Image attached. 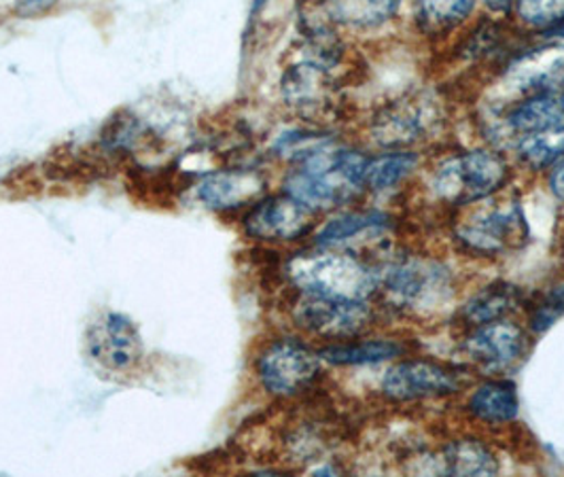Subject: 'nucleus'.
I'll use <instances>...</instances> for the list:
<instances>
[{
  "mask_svg": "<svg viewBox=\"0 0 564 477\" xmlns=\"http://www.w3.org/2000/svg\"><path fill=\"white\" fill-rule=\"evenodd\" d=\"M369 153L329 134L306 155L291 162L282 192L312 213H336L366 202V166Z\"/></svg>",
  "mask_w": 564,
  "mask_h": 477,
  "instance_id": "1",
  "label": "nucleus"
},
{
  "mask_svg": "<svg viewBox=\"0 0 564 477\" xmlns=\"http://www.w3.org/2000/svg\"><path fill=\"white\" fill-rule=\"evenodd\" d=\"M421 176L426 196L435 204L463 210L509 189L513 164L506 151L480 144L440 155L435 162L424 164Z\"/></svg>",
  "mask_w": 564,
  "mask_h": 477,
  "instance_id": "2",
  "label": "nucleus"
},
{
  "mask_svg": "<svg viewBox=\"0 0 564 477\" xmlns=\"http://www.w3.org/2000/svg\"><path fill=\"white\" fill-rule=\"evenodd\" d=\"M531 238L529 221L513 187L458 210L452 240L460 251L476 257H497L524 247Z\"/></svg>",
  "mask_w": 564,
  "mask_h": 477,
  "instance_id": "3",
  "label": "nucleus"
},
{
  "mask_svg": "<svg viewBox=\"0 0 564 477\" xmlns=\"http://www.w3.org/2000/svg\"><path fill=\"white\" fill-rule=\"evenodd\" d=\"M289 277L302 293L367 302L380 286V272L361 257L336 249H318L289 261Z\"/></svg>",
  "mask_w": 564,
  "mask_h": 477,
  "instance_id": "4",
  "label": "nucleus"
},
{
  "mask_svg": "<svg viewBox=\"0 0 564 477\" xmlns=\"http://www.w3.org/2000/svg\"><path fill=\"white\" fill-rule=\"evenodd\" d=\"M442 100L433 94H408L384 102L367 119V142L382 149H419L444 128Z\"/></svg>",
  "mask_w": 564,
  "mask_h": 477,
  "instance_id": "5",
  "label": "nucleus"
},
{
  "mask_svg": "<svg viewBox=\"0 0 564 477\" xmlns=\"http://www.w3.org/2000/svg\"><path fill=\"white\" fill-rule=\"evenodd\" d=\"M384 291L397 308L435 312L454 295L451 270L431 257L410 254L387 270Z\"/></svg>",
  "mask_w": 564,
  "mask_h": 477,
  "instance_id": "6",
  "label": "nucleus"
},
{
  "mask_svg": "<svg viewBox=\"0 0 564 477\" xmlns=\"http://www.w3.org/2000/svg\"><path fill=\"white\" fill-rule=\"evenodd\" d=\"M552 91L564 94V43L533 41L524 45L497 75L495 102Z\"/></svg>",
  "mask_w": 564,
  "mask_h": 477,
  "instance_id": "7",
  "label": "nucleus"
},
{
  "mask_svg": "<svg viewBox=\"0 0 564 477\" xmlns=\"http://www.w3.org/2000/svg\"><path fill=\"white\" fill-rule=\"evenodd\" d=\"M282 102L304 121H321L336 115L339 107V84L336 71L300 57L281 79Z\"/></svg>",
  "mask_w": 564,
  "mask_h": 477,
  "instance_id": "8",
  "label": "nucleus"
},
{
  "mask_svg": "<svg viewBox=\"0 0 564 477\" xmlns=\"http://www.w3.org/2000/svg\"><path fill=\"white\" fill-rule=\"evenodd\" d=\"M263 389L276 397L304 393L321 371V357L297 339H276L257 364Z\"/></svg>",
  "mask_w": 564,
  "mask_h": 477,
  "instance_id": "9",
  "label": "nucleus"
},
{
  "mask_svg": "<svg viewBox=\"0 0 564 477\" xmlns=\"http://www.w3.org/2000/svg\"><path fill=\"white\" fill-rule=\"evenodd\" d=\"M293 318L314 336L350 339L369 327L371 310L366 302L302 293L293 306Z\"/></svg>",
  "mask_w": 564,
  "mask_h": 477,
  "instance_id": "10",
  "label": "nucleus"
},
{
  "mask_svg": "<svg viewBox=\"0 0 564 477\" xmlns=\"http://www.w3.org/2000/svg\"><path fill=\"white\" fill-rule=\"evenodd\" d=\"M364 204V202H361ZM348 206L332 213L314 234L316 249L348 251L359 245H371L387 238L395 229V215L380 206Z\"/></svg>",
  "mask_w": 564,
  "mask_h": 477,
  "instance_id": "11",
  "label": "nucleus"
},
{
  "mask_svg": "<svg viewBox=\"0 0 564 477\" xmlns=\"http://www.w3.org/2000/svg\"><path fill=\"white\" fill-rule=\"evenodd\" d=\"M316 213L284 192L259 197L245 215V231L261 242H293L316 227Z\"/></svg>",
  "mask_w": 564,
  "mask_h": 477,
  "instance_id": "12",
  "label": "nucleus"
},
{
  "mask_svg": "<svg viewBox=\"0 0 564 477\" xmlns=\"http://www.w3.org/2000/svg\"><path fill=\"white\" fill-rule=\"evenodd\" d=\"M463 380L451 367L410 359L391 367L382 380V394L395 403L440 399L458 393Z\"/></svg>",
  "mask_w": 564,
  "mask_h": 477,
  "instance_id": "13",
  "label": "nucleus"
},
{
  "mask_svg": "<svg viewBox=\"0 0 564 477\" xmlns=\"http://www.w3.org/2000/svg\"><path fill=\"white\" fill-rule=\"evenodd\" d=\"M87 350L96 364L126 371L141 361L142 337L126 314L105 312L87 329Z\"/></svg>",
  "mask_w": 564,
  "mask_h": 477,
  "instance_id": "14",
  "label": "nucleus"
},
{
  "mask_svg": "<svg viewBox=\"0 0 564 477\" xmlns=\"http://www.w3.org/2000/svg\"><path fill=\"white\" fill-rule=\"evenodd\" d=\"M529 337L511 321L499 318L474 327L463 339V353L474 366L486 371H506L520 364L527 355Z\"/></svg>",
  "mask_w": 564,
  "mask_h": 477,
  "instance_id": "15",
  "label": "nucleus"
},
{
  "mask_svg": "<svg viewBox=\"0 0 564 477\" xmlns=\"http://www.w3.org/2000/svg\"><path fill=\"white\" fill-rule=\"evenodd\" d=\"M424 155L419 149H382L369 153L366 166V199H387L405 189L423 174Z\"/></svg>",
  "mask_w": 564,
  "mask_h": 477,
  "instance_id": "16",
  "label": "nucleus"
},
{
  "mask_svg": "<svg viewBox=\"0 0 564 477\" xmlns=\"http://www.w3.org/2000/svg\"><path fill=\"white\" fill-rule=\"evenodd\" d=\"M265 178L259 170L236 169L208 172L198 185V197L213 210L253 206L265 196Z\"/></svg>",
  "mask_w": 564,
  "mask_h": 477,
  "instance_id": "17",
  "label": "nucleus"
},
{
  "mask_svg": "<svg viewBox=\"0 0 564 477\" xmlns=\"http://www.w3.org/2000/svg\"><path fill=\"white\" fill-rule=\"evenodd\" d=\"M329 22L344 34H371L395 24L408 0H316Z\"/></svg>",
  "mask_w": 564,
  "mask_h": 477,
  "instance_id": "18",
  "label": "nucleus"
},
{
  "mask_svg": "<svg viewBox=\"0 0 564 477\" xmlns=\"http://www.w3.org/2000/svg\"><path fill=\"white\" fill-rule=\"evenodd\" d=\"M408 9L419 34L446 39L478 20L480 0H408Z\"/></svg>",
  "mask_w": 564,
  "mask_h": 477,
  "instance_id": "19",
  "label": "nucleus"
},
{
  "mask_svg": "<svg viewBox=\"0 0 564 477\" xmlns=\"http://www.w3.org/2000/svg\"><path fill=\"white\" fill-rule=\"evenodd\" d=\"M509 153L513 164L531 174H545L564 158V121L524 137L516 142Z\"/></svg>",
  "mask_w": 564,
  "mask_h": 477,
  "instance_id": "20",
  "label": "nucleus"
},
{
  "mask_svg": "<svg viewBox=\"0 0 564 477\" xmlns=\"http://www.w3.org/2000/svg\"><path fill=\"white\" fill-rule=\"evenodd\" d=\"M469 412L486 424H509L518 416L516 387L506 380L480 384L469 397Z\"/></svg>",
  "mask_w": 564,
  "mask_h": 477,
  "instance_id": "21",
  "label": "nucleus"
},
{
  "mask_svg": "<svg viewBox=\"0 0 564 477\" xmlns=\"http://www.w3.org/2000/svg\"><path fill=\"white\" fill-rule=\"evenodd\" d=\"M401 353L403 346L395 339H357L327 346L318 353V357L332 366H369L395 359Z\"/></svg>",
  "mask_w": 564,
  "mask_h": 477,
  "instance_id": "22",
  "label": "nucleus"
},
{
  "mask_svg": "<svg viewBox=\"0 0 564 477\" xmlns=\"http://www.w3.org/2000/svg\"><path fill=\"white\" fill-rule=\"evenodd\" d=\"M520 304V291L511 284H490L480 293H476L463 310L460 316L467 321V325L478 327L484 323H492L499 318H506L509 312L518 308Z\"/></svg>",
  "mask_w": 564,
  "mask_h": 477,
  "instance_id": "23",
  "label": "nucleus"
},
{
  "mask_svg": "<svg viewBox=\"0 0 564 477\" xmlns=\"http://www.w3.org/2000/svg\"><path fill=\"white\" fill-rule=\"evenodd\" d=\"M442 469L451 476H492L499 471V463L480 442L458 440L444 448Z\"/></svg>",
  "mask_w": 564,
  "mask_h": 477,
  "instance_id": "24",
  "label": "nucleus"
},
{
  "mask_svg": "<svg viewBox=\"0 0 564 477\" xmlns=\"http://www.w3.org/2000/svg\"><path fill=\"white\" fill-rule=\"evenodd\" d=\"M509 20L531 39H539L564 24V0H513Z\"/></svg>",
  "mask_w": 564,
  "mask_h": 477,
  "instance_id": "25",
  "label": "nucleus"
},
{
  "mask_svg": "<svg viewBox=\"0 0 564 477\" xmlns=\"http://www.w3.org/2000/svg\"><path fill=\"white\" fill-rule=\"evenodd\" d=\"M564 314V281L547 289L531 312V329L535 334L547 332Z\"/></svg>",
  "mask_w": 564,
  "mask_h": 477,
  "instance_id": "26",
  "label": "nucleus"
},
{
  "mask_svg": "<svg viewBox=\"0 0 564 477\" xmlns=\"http://www.w3.org/2000/svg\"><path fill=\"white\" fill-rule=\"evenodd\" d=\"M543 176H545L547 192L552 194L554 199H558L561 204H564V158L556 166L547 170Z\"/></svg>",
  "mask_w": 564,
  "mask_h": 477,
  "instance_id": "27",
  "label": "nucleus"
},
{
  "mask_svg": "<svg viewBox=\"0 0 564 477\" xmlns=\"http://www.w3.org/2000/svg\"><path fill=\"white\" fill-rule=\"evenodd\" d=\"M57 0H18L15 2V13L22 18H34L45 11H50Z\"/></svg>",
  "mask_w": 564,
  "mask_h": 477,
  "instance_id": "28",
  "label": "nucleus"
},
{
  "mask_svg": "<svg viewBox=\"0 0 564 477\" xmlns=\"http://www.w3.org/2000/svg\"><path fill=\"white\" fill-rule=\"evenodd\" d=\"M513 0H480V9L486 11V15L490 18H506L509 20Z\"/></svg>",
  "mask_w": 564,
  "mask_h": 477,
  "instance_id": "29",
  "label": "nucleus"
}]
</instances>
